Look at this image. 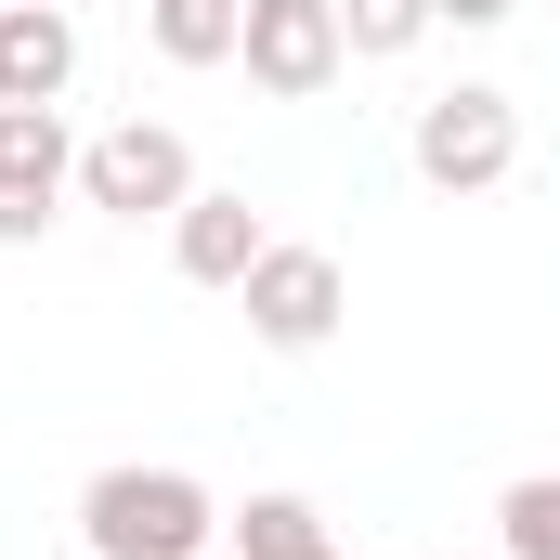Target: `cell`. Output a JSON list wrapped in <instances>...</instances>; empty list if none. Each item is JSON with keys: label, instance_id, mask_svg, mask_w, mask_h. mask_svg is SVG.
I'll list each match as a JSON object with an SVG mask.
<instances>
[{"label": "cell", "instance_id": "obj_1", "mask_svg": "<svg viewBox=\"0 0 560 560\" xmlns=\"http://www.w3.org/2000/svg\"><path fill=\"white\" fill-rule=\"evenodd\" d=\"M209 535H222V509L196 469H92V495H79L92 560H209Z\"/></svg>", "mask_w": 560, "mask_h": 560}, {"label": "cell", "instance_id": "obj_2", "mask_svg": "<svg viewBox=\"0 0 560 560\" xmlns=\"http://www.w3.org/2000/svg\"><path fill=\"white\" fill-rule=\"evenodd\" d=\"M418 183H443V196H495L509 170H522V105L495 92V79H456V92H430L418 105Z\"/></svg>", "mask_w": 560, "mask_h": 560}, {"label": "cell", "instance_id": "obj_3", "mask_svg": "<svg viewBox=\"0 0 560 560\" xmlns=\"http://www.w3.org/2000/svg\"><path fill=\"white\" fill-rule=\"evenodd\" d=\"M79 196L118 209V222H170L196 196V143L170 131V118H118L105 143H79Z\"/></svg>", "mask_w": 560, "mask_h": 560}, {"label": "cell", "instance_id": "obj_4", "mask_svg": "<svg viewBox=\"0 0 560 560\" xmlns=\"http://www.w3.org/2000/svg\"><path fill=\"white\" fill-rule=\"evenodd\" d=\"M235 300H248V339H261V352H326V339H339V313H352L339 261H326V248H287V235L248 261Z\"/></svg>", "mask_w": 560, "mask_h": 560}, {"label": "cell", "instance_id": "obj_5", "mask_svg": "<svg viewBox=\"0 0 560 560\" xmlns=\"http://www.w3.org/2000/svg\"><path fill=\"white\" fill-rule=\"evenodd\" d=\"M235 66H248L275 105H313V92L352 66V39H339V0H248V39H235Z\"/></svg>", "mask_w": 560, "mask_h": 560}, {"label": "cell", "instance_id": "obj_6", "mask_svg": "<svg viewBox=\"0 0 560 560\" xmlns=\"http://www.w3.org/2000/svg\"><path fill=\"white\" fill-rule=\"evenodd\" d=\"M261 248H275V235H261L248 196H209V183H196V196L170 209V261H183V287H248Z\"/></svg>", "mask_w": 560, "mask_h": 560}, {"label": "cell", "instance_id": "obj_7", "mask_svg": "<svg viewBox=\"0 0 560 560\" xmlns=\"http://www.w3.org/2000/svg\"><path fill=\"white\" fill-rule=\"evenodd\" d=\"M66 79H79L66 0H0V105H66Z\"/></svg>", "mask_w": 560, "mask_h": 560}, {"label": "cell", "instance_id": "obj_8", "mask_svg": "<svg viewBox=\"0 0 560 560\" xmlns=\"http://www.w3.org/2000/svg\"><path fill=\"white\" fill-rule=\"evenodd\" d=\"M79 183V143H66V105H0V196L52 209Z\"/></svg>", "mask_w": 560, "mask_h": 560}, {"label": "cell", "instance_id": "obj_9", "mask_svg": "<svg viewBox=\"0 0 560 560\" xmlns=\"http://www.w3.org/2000/svg\"><path fill=\"white\" fill-rule=\"evenodd\" d=\"M143 39H156L170 66H235V39H248V0H143Z\"/></svg>", "mask_w": 560, "mask_h": 560}, {"label": "cell", "instance_id": "obj_10", "mask_svg": "<svg viewBox=\"0 0 560 560\" xmlns=\"http://www.w3.org/2000/svg\"><path fill=\"white\" fill-rule=\"evenodd\" d=\"M235 560H339V548H326V509L313 495H248L235 509Z\"/></svg>", "mask_w": 560, "mask_h": 560}, {"label": "cell", "instance_id": "obj_11", "mask_svg": "<svg viewBox=\"0 0 560 560\" xmlns=\"http://www.w3.org/2000/svg\"><path fill=\"white\" fill-rule=\"evenodd\" d=\"M495 560H560V469H522L495 495Z\"/></svg>", "mask_w": 560, "mask_h": 560}, {"label": "cell", "instance_id": "obj_12", "mask_svg": "<svg viewBox=\"0 0 560 560\" xmlns=\"http://www.w3.org/2000/svg\"><path fill=\"white\" fill-rule=\"evenodd\" d=\"M430 26H443L430 0H339V39H352L365 66H392V52H418Z\"/></svg>", "mask_w": 560, "mask_h": 560}, {"label": "cell", "instance_id": "obj_13", "mask_svg": "<svg viewBox=\"0 0 560 560\" xmlns=\"http://www.w3.org/2000/svg\"><path fill=\"white\" fill-rule=\"evenodd\" d=\"M39 222H52V209H26V196H0V248H39Z\"/></svg>", "mask_w": 560, "mask_h": 560}, {"label": "cell", "instance_id": "obj_14", "mask_svg": "<svg viewBox=\"0 0 560 560\" xmlns=\"http://www.w3.org/2000/svg\"><path fill=\"white\" fill-rule=\"evenodd\" d=\"M430 13H443V26H509L522 0H430Z\"/></svg>", "mask_w": 560, "mask_h": 560}]
</instances>
